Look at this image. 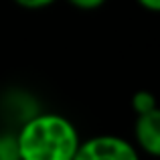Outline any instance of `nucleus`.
Here are the masks:
<instances>
[{
  "label": "nucleus",
  "mask_w": 160,
  "mask_h": 160,
  "mask_svg": "<svg viewBox=\"0 0 160 160\" xmlns=\"http://www.w3.org/2000/svg\"><path fill=\"white\" fill-rule=\"evenodd\" d=\"M154 108H158V102H156V98H154L152 91L138 89L136 93L132 95V109L136 112V116L146 113V112H152Z\"/></svg>",
  "instance_id": "obj_4"
},
{
  "label": "nucleus",
  "mask_w": 160,
  "mask_h": 160,
  "mask_svg": "<svg viewBox=\"0 0 160 160\" xmlns=\"http://www.w3.org/2000/svg\"><path fill=\"white\" fill-rule=\"evenodd\" d=\"M14 4H18L20 8H27V10H41V8H47L55 4L57 0H12Z\"/></svg>",
  "instance_id": "obj_6"
},
{
  "label": "nucleus",
  "mask_w": 160,
  "mask_h": 160,
  "mask_svg": "<svg viewBox=\"0 0 160 160\" xmlns=\"http://www.w3.org/2000/svg\"><path fill=\"white\" fill-rule=\"evenodd\" d=\"M14 136L20 160H73L81 144L73 122L53 112L31 116Z\"/></svg>",
  "instance_id": "obj_1"
},
{
  "label": "nucleus",
  "mask_w": 160,
  "mask_h": 160,
  "mask_svg": "<svg viewBox=\"0 0 160 160\" xmlns=\"http://www.w3.org/2000/svg\"><path fill=\"white\" fill-rule=\"evenodd\" d=\"M73 160H140V152L132 142L113 134L81 140Z\"/></svg>",
  "instance_id": "obj_2"
},
{
  "label": "nucleus",
  "mask_w": 160,
  "mask_h": 160,
  "mask_svg": "<svg viewBox=\"0 0 160 160\" xmlns=\"http://www.w3.org/2000/svg\"><path fill=\"white\" fill-rule=\"evenodd\" d=\"M134 138L136 148H140L148 156L160 158V108L136 116Z\"/></svg>",
  "instance_id": "obj_3"
},
{
  "label": "nucleus",
  "mask_w": 160,
  "mask_h": 160,
  "mask_svg": "<svg viewBox=\"0 0 160 160\" xmlns=\"http://www.w3.org/2000/svg\"><path fill=\"white\" fill-rule=\"evenodd\" d=\"M67 2H69L71 6L79 8V10H98L108 0H67Z\"/></svg>",
  "instance_id": "obj_7"
},
{
  "label": "nucleus",
  "mask_w": 160,
  "mask_h": 160,
  "mask_svg": "<svg viewBox=\"0 0 160 160\" xmlns=\"http://www.w3.org/2000/svg\"><path fill=\"white\" fill-rule=\"evenodd\" d=\"M0 160H20L14 134H0Z\"/></svg>",
  "instance_id": "obj_5"
},
{
  "label": "nucleus",
  "mask_w": 160,
  "mask_h": 160,
  "mask_svg": "<svg viewBox=\"0 0 160 160\" xmlns=\"http://www.w3.org/2000/svg\"><path fill=\"white\" fill-rule=\"evenodd\" d=\"M144 10H150V12H160V0H136Z\"/></svg>",
  "instance_id": "obj_8"
}]
</instances>
